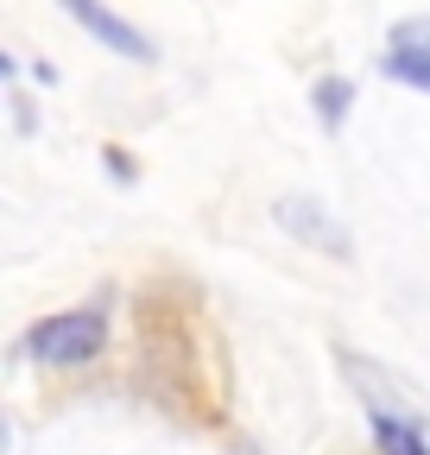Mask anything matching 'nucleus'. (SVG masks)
Returning <instances> with one entry per match:
<instances>
[{
  "label": "nucleus",
  "mask_w": 430,
  "mask_h": 455,
  "mask_svg": "<svg viewBox=\"0 0 430 455\" xmlns=\"http://www.w3.org/2000/svg\"><path fill=\"white\" fill-rule=\"evenodd\" d=\"M101 348H108V304L101 298L58 310V316H38L20 335V355L38 367H89V361H101Z\"/></svg>",
  "instance_id": "1"
},
{
  "label": "nucleus",
  "mask_w": 430,
  "mask_h": 455,
  "mask_svg": "<svg viewBox=\"0 0 430 455\" xmlns=\"http://www.w3.org/2000/svg\"><path fill=\"white\" fill-rule=\"evenodd\" d=\"M273 221L285 228L291 241H304L310 253H322V259H354V235L316 196H279L273 203Z\"/></svg>",
  "instance_id": "2"
},
{
  "label": "nucleus",
  "mask_w": 430,
  "mask_h": 455,
  "mask_svg": "<svg viewBox=\"0 0 430 455\" xmlns=\"http://www.w3.org/2000/svg\"><path fill=\"white\" fill-rule=\"evenodd\" d=\"M58 7L101 44V51H115V57H127V64H158V44L133 26V20H121L115 7H108V0H58Z\"/></svg>",
  "instance_id": "3"
},
{
  "label": "nucleus",
  "mask_w": 430,
  "mask_h": 455,
  "mask_svg": "<svg viewBox=\"0 0 430 455\" xmlns=\"http://www.w3.org/2000/svg\"><path fill=\"white\" fill-rule=\"evenodd\" d=\"M380 76L386 83H405V89H430V13L424 20H399L386 32Z\"/></svg>",
  "instance_id": "4"
},
{
  "label": "nucleus",
  "mask_w": 430,
  "mask_h": 455,
  "mask_svg": "<svg viewBox=\"0 0 430 455\" xmlns=\"http://www.w3.org/2000/svg\"><path fill=\"white\" fill-rule=\"evenodd\" d=\"M367 430H373V443H380V455H430L418 418H405L393 405H367Z\"/></svg>",
  "instance_id": "5"
},
{
  "label": "nucleus",
  "mask_w": 430,
  "mask_h": 455,
  "mask_svg": "<svg viewBox=\"0 0 430 455\" xmlns=\"http://www.w3.org/2000/svg\"><path fill=\"white\" fill-rule=\"evenodd\" d=\"M310 108H316L322 133H342L348 114H354V83H348V76H316V83H310Z\"/></svg>",
  "instance_id": "6"
},
{
  "label": "nucleus",
  "mask_w": 430,
  "mask_h": 455,
  "mask_svg": "<svg viewBox=\"0 0 430 455\" xmlns=\"http://www.w3.org/2000/svg\"><path fill=\"white\" fill-rule=\"evenodd\" d=\"M101 158H108V171H115L121 184H133V178H139V164L127 158V146H101Z\"/></svg>",
  "instance_id": "7"
}]
</instances>
